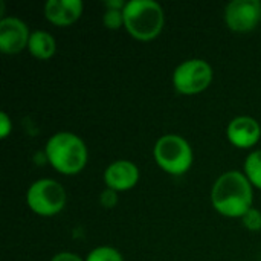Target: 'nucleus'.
I'll return each mask as SVG.
<instances>
[{"instance_id":"1","label":"nucleus","mask_w":261,"mask_h":261,"mask_svg":"<svg viewBox=\"0 0 261 261\" xmlns=\"http://www.w3.org/2000/svg\"><path fill=\"white\" fill-rule=\"evenodd\" d=\"M211 202L225 217H243L254 203V190L245 173L232 170L217 177L211 190Z\"/></svg>"},{"instance_id":"2","label":"nucleus","mask_w":261,"mask_h":261,"mask_svg":"<svg viewBox=\"0 0 261 261\" xmlns=\"http://www.w3.org/2000/svg\"><path fill=\"white\" fill-rule=\"evenodd\" d=\"M46 158L61 174L72 176L83 171L87 164L86 142L72 132L54 133L46 142Z\"/></svg>"},{"instance_id":"3","label":"nucleus","mask_w":261,"mask_h":261,"mask_svg":"<svg viewBox=\"0 0 261 261\" xmlns=\"http://www.w3.org/2000/svg\"><path fill=\"white\" fill-rule=\"evenodd\" d=\"M165 24L162 6L154 0H128L124 8V26L139 41L154 40Z\"/></svg>"},{"instance_id":"4","label":"nucleus","mask_w":261,"mask_h":261,"mask_svg":"<svg viewBox=\"0 0 261 261\" xmlns=\"http://www.w3.org/2000/svg\"><path fill=\"white\" fill-rule=\"evenodd\" d=\"M153 156L156 164L168 174L180 176L185 174L193 165V148L190 142L179 135H164L161 136L154 147Z\"/></svg>"},{"instance_id":"5","label":"nucleus","mask_w":261,"mask_h":261,"mask_svg":"<svg viewBox=\"0 0 261 261\" xmlns=\"http://www.w3.org/2000/svg\"><path fill=\"white\" fill-rule=\"evenodd\" d=\"M66 190L54 179H38L31 184L26 193V203L32 213L50 217L63 211L66 206Z\"/></svg>"},{"instance_id":"6","label":"nucleus","mask_w":261,"mask_h":261,"mask_svg":"<svg viewBox=\"0 0 261 261\" xmlns=\"http://www.w3.org/2000/svg\"><path fill=\"white\" fill-rule=\"evenodd\" d=\"M213 81V67L202 58L182 61L173 72V84L184 95H196L210 87Z\"/></svg>"},{"instance_id":"7","label":"nucleus","mask_w":261,"mask_h":261,"mask_svg":"<svg viewBox=\"0 0 261 261\" xmlns=\"http://www.w3.org/2000/svg\"><path fill=\"white\" fill-rule=\"evenodd\" d=\"M225 21L236 32H249L261 21L260 0H232L226 5Z\"/></svg>"},{"instance_id":"8","label":"nucleus","mask_w":261,"mask_h":261,"mask_svg":"<svg viewBox=\"0 0 261 261\" xmlns=\"http://www.w3.org/2000/svg\"><path fill=\"white\" fill-rule=\"evenodd\" d=\"M29 28L18 17H3L0 20V50L12 55L21 52L29 43Z\"/></svg>"},{"instance_id":"9","label":"nucleus","mask_w":261,"mask_h":261,"mask_svg":"<svg viewBox=\"0 0 261 261\" xmlns=\"http://www.w3.org/2000/svg\"><path fill=\"white\" fill-rule=\"evenodd\" d=\"M228 141L237 148H251L261 138V127L252 116H237L226 127Z\"/></svg>"},{"instance_id":"10","label":"nucleus","mask_w":261,"mask_h":261,"mask_svg":"<svg viewBox=\"0 0 261 261\" xmlns=\"http://www.w3.org/2000/svg\"><path fill=\"white\" fill-rule=\"evenodd\" d=\"M139 180V168L135 162L118 159L104 170V182L107 188L115 191L132 190Z\"/></svg>"},{"instance_id":"11","label":"nucleus","mask_w":261,"mask_h":261,"mask_svg":"<svg viewBox=\"0 0 261 261\" xmlns=\"http://www.w3.org/2000/svg\"><path fill=\"white\" fill-rule=\"evenodd\" d=\"M81 0H47L44 3V17L55 26H70L83 14Z\"/></svg>"},{"instance_id":"12","label":"nucleus","mask_w":261,"mask_h":261,"mask_svg":"<svg viewBox=\"0 0 261 261\" xmlns=\"http://www.w3.org/2000/svg\"><path fill=\"white\" fill-rule=\"evenodd\" d=\"M28 50L31 52L32 57L38 60H49L50 57H54L57 50V41L54 35L47 31L43 29L32 31L28 43Z\"/></svg>"},{"instance_id":"13","label":"nucleus","mask_w":261,"mask_h":261,"mask_svg":"<svg viewBox=\"0 0 261 261\" xmlns=\"http://www.w3.org/2000/svg\"><path fill=\"white\" fill-rule=\"evenodd\" d=\"M245 176L249 179L252 187L261 190V150H255L245 159L243 164Z\"/></svg>"},{"instance_id":"14","label":"nucleus","mask_w":261,"mask_h":261,"mask_svg":"<svg viewBox=\"0 0 261 261\" xmlns=\"http://www.w3.org/2000/svg\"><path fill=\"white\" fill-rule=\"evenodd\" d=\"M84 261H124V257L112 246H98L89 252Z\"/></svg>"},{"instance_id":"15","label":"nucleus","mask_w":261,"mask_h":261,"mask_svg":"<svg viewBox=\"0 0 261 261\" xmlns=\"http://www.w3.org/2000/svg\"><path fill=\"white\" fill-rule=\"evenodd\" d=\"M102 23L107 29H119L124 24V9H106Z\"/></svg>"},{"instance_id":"16","label":"nucleus","mask_w":261,"mask_h":261,"mask_svg":"<svg viewBox=\"0 0 261 261\" xmlns=\"http://www.w3.org/2000/svg\"><path fill=\"white\" fill-rule=\"evenodd\" d=\"M242 223L246 229L252 231V232H257L261 231V211L257 208H251L243 217H242Z\"/></svg>"},{"instance_id":"17","label":"nucleus","mask_w":261,"mask_h":261,"mask_svg":"<svg viewBox=\"0 0 261 261\" xmlns=\"http://www.w3.org/2000/svg\"><path fill=\"white\" fill-rule=\"evenodd\" d=\"M99 203H101L104 208H107V210L115 208L116 203H118V191L110 190V188H106V190L101 193V196H99Z\"/></svg>"},{"instance_id":"18","label":"nucleus","mask_w":261,"mask_h":261,"mask_svg":"<svg viewBox=\"0 0 261 261\" xmlns=\"http://www.w3.org/2000/svg\"><path fill=\"white\" fill-rule=\"evenodd\" d=\"M11 130H12L11 118L8 116L6 112H0V138L2 139H6L9 136Z\"/></svg>"},{"instance_id":"19","label":"nucleus","mask_w":261,"mask_h":261,"mask_svg":"<svg viewBox=\"0 0 261 261\" xmlns=\"http://www.w3.org/2000/svg\"><path fill=\"white\" fill-rule=\"evenodd\" d=\"M50 261H84L78 254H73V252H58L55 254Z\"/></svg>"},{"instance_id":"20","label":"nucleus","mask_w":261,"mask_h":261,"mask_svg":"<svg viewBox=\"0 0 261 261\" xmlns=\"http://www.w3.org/2000/svg\"><path fill=\"white\" fill-rule=\"evenodd\" d=\"M125 3L122 0H106V9H124Z\"/></svg>"}]
</instances>
